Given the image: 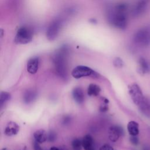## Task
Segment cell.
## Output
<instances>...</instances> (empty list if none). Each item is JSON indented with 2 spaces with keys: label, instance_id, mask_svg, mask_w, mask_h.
Wrapping results in <instances>:
<instances>
[{
  "label": "cell",
  "instance_id": "obj_1",
  "mask_svg": "<svg viewBox=\"0 0 150 150\" xmlns=\"http://www.w3.org/2000/svg\"><path fill=\"white\" fill-rule=\"evenodd\" d=\"M68 49L66 46H62L54 53L53 57V62L57 74L63 79L67 77L66 57Z\"/></svg>",
  "mask_w": 150,
  "mask_h": 150
},
{
  "label": "cell",
  "instance_id": "obj_2",
  "mask_svg": "<svg viewBox=\"0 0 150 150\" xmlns=\"http://www.w3.org/2000/svg\"><path fill=\"white\" fill-rule=\"evenodd\" d=\"M108 21L110 24L120 29H124L127 26L126 12H119L115 9L108 13Z\"/></svg>",
  "mask_w": 150,
  "mask_h": 150
},
{
  "label": "cell",
  "instance_id": "obj_3",
  "mask_svg": "<svg viewBox=\"0 0 150 150\" xmlns=\"http://www.w3.org/2000/svg\"><path fill=\"white\" fill-rule=\"evenodd\" d=\"M134 42L138 46L146 47L150 44V27L138 30L133 36Z\"/></svg>",
  "mask_w": 150,
  "mask_h": 150
},
{
  "label": "cell",
  "instance_id": "obj_4",
  "mask_svg": "<svg viewBox=\"0 0 150 150\" xmlns=\"http://www.w3.org/2000/svg\"><path fill=\"white\" fill-rule=\"evenodd\" d=\"M33 39L32 31L26 27L20 28L16 34L14 42L18 45H25L30 42Z\"/></svg>",
  "mask_w": 150,
  "mask_h": 150
},
{
  "label": "cell",
  "instance_id": "obj_5",
  "mask_svg": "<svg viewBox=\"0 0 150 150\" xmlns=\"http://www.w3.org/2000/svg\"><path fill=\"white\" fill-rule=\"evenodd\" d=\"M98 73L89 67L86 66H77L74 67L71 71V76L76 79L84 77H97Z\"/></svg>",
  "mask_w": 150,
  "mask_h": 150
},
{
  "label": "cell",
  "instance_id": "obj_6",
  "mask_svg": "<svg viewBox=\"0 0 150 150\" xmlns=\"http://www.w3.org/2000/svg\"><path fill=\"white\" fill-rule=\"evenodd\" d=\"M128 93L133 103L137 106L145 97L139 85L135 83L128 86Z\"/></svg>",
  "mask_w": 150,
  "mask_h": 150
},
{
  "label": "cell",
  "instance_id": "obj_7",
  "mask_svg": "<svg viewBox=\"0 0 150 150\" xmlns=\"http://www.w3.org/2000/svg\"><path fill=\"white\" fill-rule=\"evenodd\" d=\"M62 21L60 19H57L54 21L49 25L46 33V36L49 41H53L57 38L62 28Z\"/></svg>",
  "mask_w": 150,
  "mask_h": 150
},
{
  "label": "cell",
  "instance_id": "obj_8",
  "mask_svg": "<svg viewBox=\"0 0 150 150\" xmlns=\"http://www.w3.org/2000/svg\"><path fill=\"white\" fill-rule=\"evenodd\" d=\"M124 134V131L122 127L118 125H114L109 128L108 138L111 142H116Z\"/></svg>",
  "mask_w": 150,
  "mask_h": 150
},
{
  "label": "cell",
  "instance_id": "obj_9",
  "mask_svg": "<svg viewBox=\"0 0 150 150\" xmlns=\"http://www.w3.org/2000/svg\"><path fill=\"white\" fill-rule=\"evenodd\" d=\"M137 71L138 74L143 76L150 72V63L144 57H141L138 60Z\"/></svg>",
  "mask_w": 150,
  "mask_h": 150
},
{
  "label": "cell",
  "instance_id": "obj_10",
  "mask_svg": "<svg viewBox=\"0 0 150 150\" xmlns=\"http://www.w3.org/2000/svg\"><path fill=\"white\" fill-rule=\"evenodd\" d=\"M141 113L147 118H150V98L144 97L142 101L138 105Z\"/></svg>",
  "mask_w": 150,
  "mask_h": 150
},
{
  "label": "cell",
  "instance_id": "obj_11",
  "mask_svg": "<svg viewBox=\"0 0 150 150\" xmlns=\"http://www.w3.org/2000/svg\"><path fill=\"white\" fill-rule=\"evenodd\" d=\"M39 66V59L38 57H33L29 59L27 62V71L31 74H35Z\"/></svg>",
  "mask_w": 150,
  "mask_h": 150
},
{
  "label": "cell",
  "instance_id": "obj_12",
  "mask_svg": "<svg viewBox=\"0 0 150 150\" xmlns=\"http://www.w3.org/2000/svg\"><path fill=\"white\" fill-rule=\"evenodd\" d=\"M19 131V126L18 124L13 121L9 122L4 130V134L6 136H13L16 135Z\"/></svg>",
  "mask_w": 150,
  "mask_h": 150
},
{
  "label": "cell",
  "instance_id": "obj_13",
  "mask_svg": "<svg viewBox=\"0 0 150 150\" xmlns=\"http://www.w3.org/2000/svg\"><path fill=\"white\" fill-rule=\"evenodd\" d=\"M148 2L144 0H139L132 11V15L134 16H138L144 13L147 8Z\"/></svg>",
  "mask_w": 150,
  "mask_h": 150
},
{
  "label": "cell",
  "instance_id": "obj_14",
  "mask_svg": "<svg viewBox=\"0 0 150 150\" xmlns=\"http://www.w3.org/2000/svg\"><path fill=\"white\" fill-rule=\"evenodd\" d=\"M82 145L84 150H96L94 139L89 134L86 135L83 138Z\"/></svg>",
  "mask_w": 150,
  "mask_h": 150
},
{
  "label": "cell",
  "instance_id": "obj_15",
  "mask_svg": "<svg viewBox=\"0 0 150 150\" xmlns=\"http://www.w3.org/2000/svg\"><path fill=\"white\" fill-rule=\"evenodd\" d=\"M72 96L74 100L78 104H81L84 101V95L81 87H77L74 88L72 91Z\"/></svg>",
  "mask_w": 150,
  "mask_h": 150
},
{
  "label": "cell",
  "instance_id": "obj_16",
  "mask_svg": "<svg viewBox=\"0 0 150 150\" xmlns=\"http://www.w3.org/2000/svg\"><path fill=\"white\" fill-rule=\"evenodd\" d=\"M33 137L35 141L42 144L47 140V134L44 129H40L34 132Z\"/></svg>",
  "mask_w": 150,
  "mask_h": 150
},
{
  "label": "cell",
  "instance_id": "obj_17",
  "mask_svg": "<svg viewBox=\"0 0 150 150\" xmlns=\"http://www.w3.org/2000/svg\"><path fill=\"white\" fill-rule=\"evenodd\" d=\"M127 130L130 136H137L139 134V124L134 121H129L127 124Z\"/></svg>",
  "mask_w": 150,
  "mask_h": 150
},
{
  "label": "cell",
  "instance_id": "obj_18",
  "mask_svg": "<svg viewBox=\"0 0 150 150\" xmlns=\"http://www.w3.org/2000/svg\"><path fill=\"white\" fill-rule=\"evenodd\" d=\"M37 97V93L33 90H28L25 92L23 96V100L25 104H29L33 102Z\"/></svg>",
  "mask_w": 150,
  "mask_h": 150
},
{
  "label": "cell",
  "instance_id": "obj_19",
  "mask_svg": "<svg viewBox=\"0 0 150 150\" xmlns=\"http://www.w3.org/2000/svg\"><path fill=\"white\" fill-rule=\"evenodd\" d=\"M101 91L99 86L96 84H90L87 88V94L89 96H97Z\"/></svg>",
  "mask_w": 150,
  "mask_h": 150
},
{
  "label": "cell",
  "instance_id": "obj_20",
  "mask_svg": "<svg viewBox=\"0 0 150 150\" xmlns=\"http://www.w3.org/2000/svg\"><path fill=\"white\" fill-rule=\"evenodd\" d=\"M11 94L6 91H1L0 94V105L1 108L2 106L11 99Z\"/></svg>",
  "mask_w": 150,
  "mask_h": 150
},
{
  "label": "cell",
  "instance_id": "obj_21",
  "mask_svg": "<svg viewBox=\"0 0 150 150\" xmlns=\"http://www.w3.org/2000/svg\"><path fill=\"white\" fill-rule=\"evenodd\" d=\"M71 146L73 150H81L82 145V139L74 138L71 142Z\"/></svg>",
  "mask_w": 150,
  "mask_h": 150
},
{
  "label": "cell",
  "instance_id": "obj_22",
  "mask_svg": "<svg viewBox=\"0 0 150 150\" xmlns=\"http://www.w3.org/2000/svg\"><path fill=\"white\" fill-rule=\"evenodd\" d=\"M113 64L117 68H122L124 66V63L120 57H117L113 60Z\"/></svg>",
  "mask_w": 150,
  "mask_h": 150
},
{
  "label": "cell",
  "instance_id": "obj_23",
  "mask_svg": "<svg viewBox=\"0 0 150 150\" xmlns=\"http://www.w3.org/2000/svg\"><path fill=\"white\" fill-rule=\"evenodd\" d=\"M116 11L122 12H126L127 9H128V5L126 4L121 3L118 4L114 8Z\"/></svg>",
  "mask_w": 150,
  "mask_h": 150
},
{
  "label": "cell",
  "instance_id": "obj_24",
  "mask_svg": "<svg viewBox=\"0 0 150 150\" xmlns=\"http://www.w3.org/2000/svg\"><path fill=\"white\" fill-rule=\"evenodd\" d=\"M56 139V134L53 131H50L47 134V140L50 142H54Z\"/></svg>",
  "mask_w": 150,
  "mask_h": 150
},
{
  "label": "cell",
  "instance_id": "obj_25",
  "mask_svg": "<svg viewBox=\"0 0 150 150\" xmlns=\"http://www.w3.org/2000/svg\"><path fill=\"white\" fill-rule=\"evenodd\" d=\"M129 141L133 145H138L139 144V138L137 136H131Z\"/></svg>",
  "mask_w": 150,
  "mask_h": 150
},
{
  "label": "cell",
  "instance_id": "obj_26",
  "mask_svg": "<svg viewBox=\"0 0 150 150\" xmlns=\"http://www.w3.org/2000/svg\"><path fill=\"white\" fill-rule=\"evenodd\" d=\"M99 110H100V111L103 112H104L107 111L108 110V106L107 105V104L103 103V104H101V105L100 106Z\"/></svg>",
  "mask_w": 150,
  "mask_h": 150
},
{
  "label": "cell",
  "instance_id": "obj_27",
  "mask_svg": "<svg viewBox=\"0 0 150 150\" xmlns=\"http://www.w3.org/2000/svg\"><path fill=\"white\" fill-rule=\"evenodd\" d=\"M99 150H114L113 148L110 146V145H108V144H105V145H103V146H101Z\"/></svg>",
  "mask_w": 150,
  "mask_h": 150
},
{
  "label": "cell",
  "instance_id": "obj_28",
  "mask_svg": "<svg viewBox=\"0 0 150 150\" xmlns=\"http://www.w3.org/2000/svg\"><path fill=\"white\" fill-rule=\"evenodd\" d=\"M33 149L34 150H43L42 148L40 145V144L35 141L33 143Z\"/></svg>",
  "mask_w": 150,
  "mask_h": 150
},
{
  "label": "cell",
  "instance_id": "obj_29",
  "mask_svg": "<svg viewBox=\"0 0 150 150\" xmlns=\"http://www.w3.org/2000/svg\"><path fill=\"white\" fill-rule=\"evenodd\" d=\"M70 121V118L69 116H66L64 118H63V123L64 124H68L69 122Z\"/></svg>",
  "mask_w": 150,
  "mask_h": 150
},
{
  "label": "cell",
  "instance_id": "obj_30",
  "mask_svg": "<svg viewBox=\"0 0 150 150\" xmlns=\"http://www.w3.org/2000/svg\"><path fill=\"white\" fill-rule=\"evenodd\" d=\"M49 150H60V148L56 147V146H52Z\"/></svg>",
  "mask_w": 150,
  "mask_h": 150
},
{
  "label": "cell",
  "instance_id": "obj_31",
  "mask_svg": "<svg viewBox=\"0 0 150 150\" xmlns=\"http://www.w3.org/2000/svg\"><path fill=\"white\" fill-rule=\"evenodd\" d=\"M89 22L91 23H97V21L95 19H90L89 20Z\"/></svg>",
  "mask_w": 150,
  "mask_h": 150
},
{
  "label": "cell",
  "instance_id": "obj_32",
  "mask_svg": "<svg viewBox=\"0 0 150 150\" xmlns=\"http://www.w3.org/2000/svg\"><path fill=\"white\" fill-rule=\"evenodd\" d=\"M1 150H8V149H7L6 148H2Z\"/></svg>",
  "mask_w": 150,
  "mask_h": 150
},
{
  "label": "cell",
  "instance_id": "obj_33",
  "mask_svg": "<svg viewBox=\"0 0 150 150\" xmlns=\"http://www.w3.org/2000/svg\"><path fill=\"white\" fill-rule=\"evenodd\" d=\"M22 150H26V146H25V147H24V148H23Z\"/></svg>",
  "mask_w": 150,
  "mask_h": 150
},
{
  "label": "cell",
  "instance_id": "obj_34",
  "mask_svg": "<svg viewBox=\"0 0 150 150\" xmlns=\"http://www.w3.org/2000/svg\"><path fill=\"white\" fill-rule=\"evenodd\" d=\"M144 1H147V2L149 1V0H144Z\"/></svg>",
  "mask_w": 150,
  "mask_h": 150
}]
</instances>
